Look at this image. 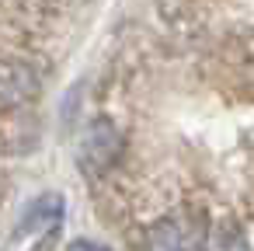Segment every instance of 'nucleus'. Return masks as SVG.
<instances>
[{
	"label": "nucleus",
	"mask_w": 254,
	"mask_h": 251,
	"mask_svg": "<svg viewBox=\"0 0 254 251\" xmlns=\"http://www.w3.org/2000/svg\"><path fill=\"white\" fill-rule=\"evenodd\" d=\"M146 251H205L209 223L198 209H174L146 230Z\"/></svg>",
	"instance_id": "f257e3e1"
},
{
	"label": "nucleus",
	"mask_w": 254,
	"mask_h": 251,
	"mask_svg": "<svg viewBox=\"0 0 254 251\" xmlns=\"http://www.w3.org/2000/svg\"><path fill=\"white\" fill-rule=\"evenodd\" d=\"M119 157H122V129L105 115L91 119L84 136H80V147H77V161H80L84 174L87 171L105 174V171H112L119 164Z\"/></svg>",
	"instance_id": "f03ea898"
},
{
	"label": "nucleus",
	"mask_w": 254,
	"mask_h": 251,
	"mask_svg": "<svg viewBox=\"0 0 254 251\" xmlns=\"http://www.w3.org/2000/svg\"><path fill=\"white\" fill-rule=\"evenodd\" d=\"M63 209H66L63 195H56V192L39 195V199L25 209V216H21V223H18V237L35 234V230H46V227H56V223L63 220Z\"/></svg>",
	"instance_id": "7ed1b4c3"
},
{
	"label": "nucleus",
	"mask_w": 254,
	"mask_h": 251,
	"mask_svg": "<svg viewBox=\"0 0 254 251\" xmlns=\"http://www.w3.org/2000/svg\"><path fill=\"white\" fill-rule=\"evenodd\" d=\"M35 91V77L25 67H0V98L18 101Z\"/></svg>",
	"instance_id": "20e7f679"
},
{
	"label": "nucleus",
	"mask_w": 254,
	"mask_h": 251,
	"mask_svg": "<svg viewBox=\"0 0 254 251\" xmlns=\"http://www.w3.org/2000/svg\"><path fill=\"white\" fill-rule=\"evenodd\" d=\"M205 251H247V244H244V237H237V234H219V237L209 234Z\"/></svg>",
	"instance_id": "39448f33"
}]
</instances>
